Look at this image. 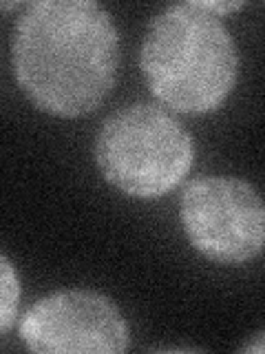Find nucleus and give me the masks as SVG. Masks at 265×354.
Masks as SVG:
<instances>
[{
    "label": "nucleus",
    "instance_id": "obj_6",
    "mask_svg": "<svg viewBox=\"0 0 265 354\" xmlns=\"http://www.w3.org/2000/svg\"><path fill=\"white\" fill-rule=\"evenodd\" d=\"M20 279L16 268L11 266V261L0 254V335L14 326V321L18 317V306H20Z\"/></svg>",
    "mask_w": 265,
    "mask_h": 354
},
{
    "label": "nucleus",
    "instance_id": "obj_1",
    "mask_svg": "<svg viewBox=\"0 0 265 354\" xmlns=\"http://www.w3.org/2000/svg\"><path fill=\"white\" fill-rule=\"evenodd\" d=\"M119 38L93 0H40L25 7L11 38V64L25 95L44 113L80 118L110 95Z\"/></svg>",
    "mask_w": 265,
    "mask_h": 354
},
{
    "label": "nucleus",
    "instance_id": "obj_8",
    "mask_svg": "<svg viewBox=\"0 0 265 354\" xmlns=\"http://www.w3.org/2000/svg\"><path fill=\"white\" fill-rule=\"evenodd\" d=\"M243 350H246V352H257V354H261V352L265 350V337H263V332H259V335L254 337V341L246 343V346H243Z\"/></svg>",
    "mask_w": 265,
    "mask_h": 354
},
{
    "label": "nucleus",
    "instance_id": "obj_4",
    "mask_svg": "<svg viewBox=\"0 0 265 354\" xmlns=\"http://www.w3.org/2000/svg\"><path fill=\"white\" fill-rule=\"evenodd\" d=\"M181 224L197 252L215 263H246L265 241V208L239 177H197L181 193Z\"/></svg>",
    "mask_w": 265,
    "mask_h": 354
},
{
    "label": "nucleus",
    "instance_id": "obj_7",
    "mask_svg": "<svg viewBox=\"0 0 265 354\" xmlns=\"http://www.w3.org/2000/svg\"><path fill=\"white\" fill-rule=\"evenodd\" d=\"M199 7L221 18L224 14H230V11L241 9V7H243V3H217V0H213V3H210V0H208V3H199Z\"/></svg>",
    "mask_w": 265,
    "mask_h": 354
},
{
    "label": "nucleus",
    "instance_id": "obj_5",
    "mask_svg": "<svg viewBox=\"0 0 265 354\" xmlns=\"http://www.w3.org/2000/svg\"><path fill=\"white\" fill-rule=\"evenodd\" d=\"M18 337L36 354H119L130 330L119 308L95 290H58L20 319Z\"/></svg>",
    "mask_w": 265,
    "mask_h": 354
},
{
    "label": "nucleus",
    "instance_id": "obj_3",
    "mask_svg": "<svg viewBox=\"0 0 265 354\" xmlns=\"http://www.w3.org/2000/svg\"><path fill=\"white\" fill-rule=\"evenodd\" d=\"M195 144L161 106L135 102L110 113L95 138V162L104 180L124 195L155 199L184 182Z\"/></svg>",
    "mask_w": 265,
    "mask_h": 354
},
{
    "label": "nucleus",
    "instance_id": "obj_2",
    "mask_svg": "<svg viewBox=\"0 0 265 354\" xmlns=\"http://www.w3.org/2000/svg\"><path fill=\"white\" fill-rule=\"evenodd\" d=\"M139 64L159 102L179 113H208L235 88L239 53L219 16L181 3L153 18Z\"/></svg>",
    "mask_w": 265,
    "mask_h": 354
}]
</instances>
